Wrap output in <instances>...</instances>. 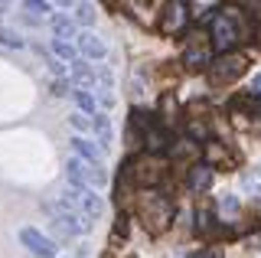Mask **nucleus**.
<instances>
[{"mask_svg":"<svg viewBox=\"0 0 261 258\" xmlns=\"http://www.w3.org/2000/svg\"><path fill=\"white\" fill-rule=\"evenodd\" d=\"M88 121H92V131L98 134V141H101V150H105V147H108V144L114 141V131H111L108 115H98V111H95V115L88 118Z\"/></svg>","mask_w":261,"mask_h":258,"instance_id":"nucleus-12","label":"nucleus"},{"mask_svg":"<svg viewBox=\"0 0 261 258\" xmlns=\"http://www.w3.org/2000/svg\"><path fill=\"white\" fill-rule=\"evenodd\" d=\"M65 176H69L72 187H105V180H108V173H105V167L98 164H85V160L79 157H69V164H65Z\"/></svg>","mask_w":261,"mask_h":258,"instance_id":"nucleus-3","label":"nucleus"},{"mask_svg":"<svg viewBox=\"0 0 261 258\" xmlns=\"http://www.w3.org/2000/svg\"><path fill=\"white\" fill-rule=\"evenodd\" d=\"M127 180H134L137 187H147V183H157L160 176H163V164L157 157H141V160H134V164H127V170H124Z\"/></svg>","mask_w":261,"mask_h":258,"instance_id":"nucleus-4","label":"nucleus"},{"mask_svg":"<svg viewBox=\"0 0 261 258\" xmlns=\"http://www.w3.org/2000/svg\"><path fill=\"white\" fill-rule=\"evenodd\" d=\"M46 209L53 213V219L59 222L62 229L69 232V236H88V229H92V222H88L85 216H79L75 209H69L65 203H59V206H53V203H49Z\"/></svg>","mask_w":261,"mask_h":258,"instance_id":"nucleus-5","label":"nucleus"},{"mask_svg":"<svg viewBox=\"0 0 261 258\" xmlns=\"http://www.w3.org/2000/svg\"><path fill=\"white\" fill-rule=\"evenodd\" d=\"M72 79H75V82L88 92V88L95 85V69L85 66V62H72Z\"/></svg>","mask_w":261,"mask_h":258,"instance_id":"nucleus-15","label":"nucleus"},{"mask_svg":"<svg viewBox=\"0 0 261 258\" xmlns=\"http://www.w3.org/2000/svg\"><path fill=\"white\" fill-rule=\"evenodd\" d=\"M186 62H190V66H209V49L202 43H190V49H186Z\"/></svg>","mask_w":261,"mask_h":258,"instance_id":"nucleus-16","label":"nucleus"},{"mask_svg":"<svg viewBox=\"0 0 261 258\" xmlns=\"http://www.w3.org/2000/svg\"><path fill=\"white\" fill-rule=\"evenodd\" d=\"M53 53L59 56L62 62H79V49L72 43H62V39H53Z\"/></svg>","mask_w":261,"mask_h":258,"instance_id":"nucleus-17","label":"nucleus"},{"mask_svg":"<svg viewBox=\"0 0 261 258\" xmlns=\"http://www.w3.org/2000/svg\"><path fill=\"white\" fill-rule=\"evenodd\" d=\"M193 258H219L216 252H199V255H193Z\"/></svg>","mask_w":261,"mask_h":258,"instance_id":"nucleus-28","label":"nucleus"},{"mask_svg":"<svg viewBox=\"0 0 261 258\" xmlns=\"http://www.w3.org/2000/svg\"><path fill=\"white\" fill-rule=\"evenodd\" d=\"M245 33H242V27H239V20L232 17V13H225V17H219L216 20V30H212V43H216V49H232L235 43H239Z\"/></svg>","mask_w":261,"mask_h":258,"instance_id":"nucleus-7","label":"nucleus"},{"mask_svg":"<svg viewBox=\"0 0 261 258\" xmlns=\"http://www.w3.org/2000/svg\"><path fill=\"white\" fill-rule=\"evenodd\" d=\"M30 13H36V17H43V13H49V4H39V0H30L27 4Z\"/></svg>","mask_w":261,"mask_h":258,"instance_id":"nucleus-25","label":"nucleus"},{"mask_svg":"<svg viewBox=\"0 0 261 258\" xmlns=\"http://www.w3.org/2000/svg\"><path fill=\"white\" fill-rule=\"evenodd\" d=\"M72 147H75L79 160H85V164H98V167H101V160H105L101 144H95V141H88V138H72Z\"/></svg>","mask_w":261,"mask_h":258,"instance_id":"nucleus-10","label":"nucleus"},{"mask_svg":"<svg viewBox=\"0 0 261 258\" xmlns=\"http://www.w3.org/2000/svg\"><path fill=\"white\" fill-rule=\"evenodd\" d=\"M72 98H75V105L82 108V115H95V95H92V92L75 88V92H72Z\"/></svg>","mask_w":261,"mask_h":258,"instance_id":"nucleus-18","label":"nucleus"},{"mask_svg":"<svg viewBox=\"0 0 261 258\" xmlns=\"http://www.w3.org/2000/svg\"><path fill=\"white\" fill-rule=\"evenodd\" d=\"M196 229H199V232H209V229H212V216H209V209H199V213H196Z\"/></svg>","mask_w":261,"mask_h":258,"instance_id":"nucleus-20","label":"nucleus"},{"mask_svg":"<svg viewBox=\"0 0 261 258\" xmlns=\"http://www.w3.org/2000/svg\"><path fill=\"white\" fill-rule=\"evenodd\" d=\"M137 213H141L144 229L153 232V236H160V232L170 225V219H173V206H170V199L160 196V193H153V190L141 193V199H137Z\"/></svg>","mask_w":261,"mask_h":258,"instance_id":"nucleus-1","label":"nucleus"},{"mask_svg":"<svg viewBox=\"0 0 261 258\" xmlns=\"http://www.w3.org/2000/svg\"><path fill=\"white\" fill-rule=\"evenodd\" d=\"M245 187H248V190H258V193H261V173H258V170L245 173Z\"/></svg>","mask_w":261,"mask_h":258,"instance_id":"nucleus-23","label":"nucleus"},{"mask_svg":"<svg viewBox=\"0 0 261 258\" xmlns=\"http://www.w3.org/2000/svg\"><path fill=\"white\" fill-rule=\"evenodd\" d=\"M62 203L69 206V209H75L79 216H85L88 222L98 219V216L105 213V203H101V196H98L95 190H88V187H69L62 193Z\"/></svg>","mask_w":261,"mask_h":258,"instance_id":"nucleus-2","label":"nucleus"},{"mask_svg":"<svg viewBox=\"0 0 261 258\" xmlns=\"http://www.w3.org/2000/svg\"><path fill=\"white\" fill-rule=\"evenodd\" d=\"M190 187H193L196 193H202V190L212 187V170H209V164H196L193 170H190Z\"/></svg>","mask_w":261,"mask_h":258,"instance_id":"nucleus-14","label":"nucleus"},{"mask_svg":"<svg viewBox=\"0 0 261 258\" xmlns=\"http://www.w3.org/2000/svg\"><path fill=\"white\" fill-rule=\"evenodd\" d=\"M0 46H7V49H23L27 39L16 33V30H0Z\"/></svg>","mask_w":261,"mask_h":258,"instance_id":"nucleus-19","label":"nucleus"},{"mask_svg":"<svg viewBox=\"0 0 261 258\" xmlns=\"http://www.w3.org/2000/svg\"><path fill=\"white\" fill-rule=\"evenodd\" d=\"M183 20H186V7H183V4H170L167 10H163L160 30H163V33H176V30L183 27Z\"/></svg>","mask_w":261,"mask_h":258,"instance_id":"nucleus-11","label":"nucleus"},{"mask_svg":"<svg viewBox=\"0 0 261 258\" xmlns=\"http://www.w3.org/2000/svg\"><path fill=\"white\" fill-rule=\"evenodd\" d=\"M245 66H248V59L245 56H239V53H225L222 59H216L212 62V82H235V79L245 72Z\"/></svg>","mask_w":261,"mask_h":258,"instance_id":"nucleus-6","label":"nucleus"},{"mask_svg":"<svg viewBox=\"0 0 261 258\" xmlns=\"http://www.w3.org/2000/svg\"><path fill=\"white\" fill-rule=\"evenodd\" d=\"M49 69H53V72H56V75H62V72H65V69H62V62H59V59H49Z\"/></svg>","mask_w":261,"mask_h":258,"instance_id":"nucleus-26","label":"nucleus"},{"mask_svg":"<svg viewBox=\"0 0 261 258\" xmlns=\"http://www.w3.org/2000/svg\"><path fill=\"white\" fill-rule=\"evenodd\" d=\"M75 17L82 23H95V7L92 4H79V13H75Z\"/></svg>","mask_w":261,"mask_h":258,"instance_id":"nucleus-21","label":"nucleus"},{"mask_svg":"<svg viewBox=\"0 0 261 258\" xmlns=\"http://www.w3.org/2000/svg\"><path fill=\"white\" fill-rule=\"evenodd\" d=\"M219 209H222V216H235V213H239V199H235V196H225Z\"/></svg>","mask_w":261,"mask_h":258,"instance_id":"nucleus-22","label":"nucleus"},{"mask_svg":"<svg viewBox=\"0 0 261 258\" xmlns=\"http://www.w3.org/2000/svg\"><path fill=\"white\" fill-rule=\"evenodd\" d=\"M79 49H82V56H85V59H92V62H101L105 56H108L105 39L95 36V33H82V36H79Z\"/></svg>","mask_w":261,"mask_h":258,"instance_id":"nucleus-9","label":"nucleus"},{"mask_svg":"<svg viewBox=\"0 0 261 258\" xmlns=\"http://www.w3.org/2000/svg\"><path fill=\"white\" fill-rule=\"evenodd\" d=\"M49 27H53L56 39H62V43H69V36H75V20H69L65 13H56V17L49 20Z\"/></svg>","mask_w":261,"mask_h":258,"instance_id":"nucleus-13","label":"nucleus"},{"mask_svg":"<svg viewBox=\"0 0 261 258\" xmlns=\"http://www.w3.org/2000/svg\"><path fill=\"white\" fill-rule=\"evenodd\" d=\"M251 92H255V95H261V72H258L255 79H251Z\"/></svg>","mask_w":261,"mask_h":258,"instance_id":"nucleus-27","label":"nucleus"},{"mask_svg":"<svg viewBox=\"0 0 261 258\" xmlns=\"http://www.w3.org/2000/svg\"><path fill=\"white\" fill-rule=\"evenodd\" d=\"M248 10H255L258 17H261V4H248Z\"/></svg>","mask_w":261,"mask_h":258,"instance_id":"nucleus-29","label":"nucleus"},{"mask_svg":"<svg viewBox=\"0 0 261 258\" xmlns=\"http://www.w3.org/2000/svg\"><path fill=\"white\" fill-rule=\"evenodd\" d=\"M69 121H72V127H75V131H88V127H92V121H88L85 115H72Z\"/></svg>","mask_w":261,"mask_h":258,"instance_id":"nucleus-24","label":"nucleus"},{"mask_svg":"<svg viewBox=\"0 0 261 258\" xmlns=\"http://www.w3.org/2000/svg\"><path fill=\"white\" fill-rule=\"evenodd\" d=\"M20 242H23V245H27L36 258H56V252H59V248H56V242L49 239V236H43L39 229H23V232H20Z\"/></svg>","mask_w":261,"mask_h":258,"instance_id":"nucleus-8","label":"nucleus"}]
</instances>
